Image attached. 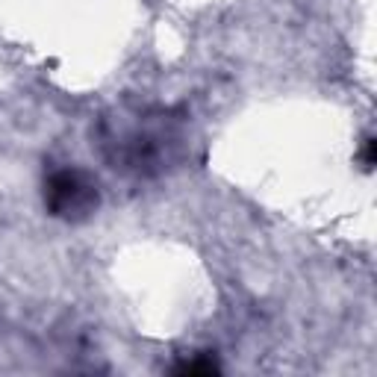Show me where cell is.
Masks as SVG:
<instances>
[{"label":"cell","mask_w":377,"mask_h":377,"mask_svg":"<svg viewBox=\"0 0 377 377\" xmlns=\"http://www.w3.org/2000/svg\"><path fill=\"white\" fill-rule=\"evenodd\" d=\"M45 204L56 218L83 221L97 209L100 195L95 180H89V174L77 168H59L45 183Z\"/></svg>","instance_id":"cell-1"},{"label":"cell","mask_w":377,"mask_h":377,"mask_svg":"<svg viewBox=\"0 0 377 377\" xmlns=\"http://www.w3.org/2000/svg\"><path fill=\"white\" fill-rule=\"evenodd\" d=\"M174 371H177V374H216L218 371V362L212 360V357H198V360L180 362Z\"/></svg>","instance_id":"cell-2"},{"label":"cell","mask_w":377,"mask_h":377,"mask_svg":"<svg viewBox=\"0 0 377 377\" xmlns=\"http://www.w3.org/2000/svg\"><path fill=\"white\" fill-rule=\"evenodd\" d=\"M374 159H377V142L366 139V145H362V168L371 171L374 168Z\"/></svg>","instance_id":"cell-3"}]
</instances>
